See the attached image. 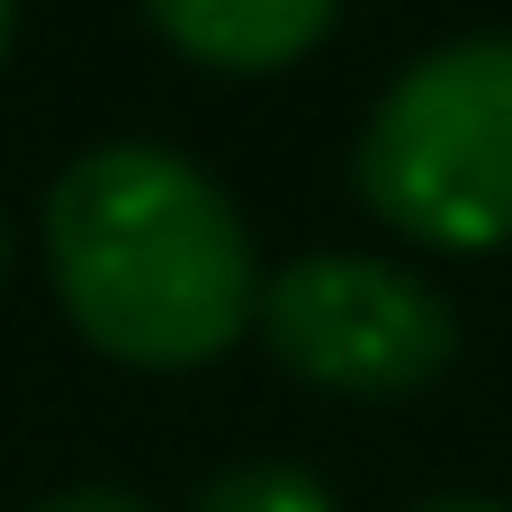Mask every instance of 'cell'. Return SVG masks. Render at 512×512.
<instances>
[{
    "instance_id": "obj_4",
    "label": "cell",
    "mask_w": 512,
    "mask_h": 512,
    "mask_svg": "<svg viewBox=\"0 0 512 512\" xmlns=\"http://www.w3.org/2000/svg\"><path fill=\"white\" fill-rule=\"evenodd\" d=\"M144 18L207 72H288L333 36L342 0H144Z\"/></svg>"
},
{
    "instance_id": "obj_2",
    "label": "cell",
    "mask_w": 512,
    "mask_h": 512,
    "mask_svg": "<svg viewBox=\"0 0 512 512\" xmlns=\"http://www.w3.org/2000/svg\"><path fill=\"white\" fill-rule=\"evenodd\" d=\"M351 189L423 252L512 243V36H459L396 72L369 108Z\"/></svg>"
},
{
    "instance_id": "obj_5",
    "label": "cell",
    "mask_w": 512,
    "mask_h": 512,
    "mask_svg": "<svg viewBox=\"0 0 512 512\" xmlns=\"http://www.w3.org/2000/svg\"><path fill=\"white\" fill-rule=\"evenodd\" d=\"M189 512H342V504L324 495V477H306L288 459H243V468L207 477Z\"/></svg>"
},
{
    "instance_id": "obj_7",
    "label": "cell",
    "mask_w": 512,
    "mask_h": 512,
    "mask_svg": "<svg viewBox=\"0 0 512 512\" xmlns=\"http://www.w3.org/2000/svg\"><path fill=\"white\" fill-rule=\"evenodd\" d=\"M414 512H504V504H486V495H441V504H414Z\"/></svg>"
},
{
    "instance_id": "obj_9",
    "label": "cell",
    "mask_w": 512,
    "mask_h": 512,
    "mask_svg": "<svg viewBox=\"0 0 512 512\" xmlns=\"http://www.w3.org/2000/svg\"><path fill=\"white\" fill-rule=\"evenodd\" d=\"M0 270H9V225H0Z\"/></svg>"
},
{
    "instance_id": "obj_1",
    "label": "cell",
    "mask_w": 512,
    "mask_h": 512,
    "mask_svg": "<svg viewBox=\"0 0 512 512\" xmlns=\"http://www.w3.org/2000/svg\"><path fill=\"white\" fill-rule=\"evenodd\" d=\"M45 270L72 333L126 369H207L261 324L234 198L171 144H90L45 189Z\"/></svg>"
},
{
    "instance_id": "obj_6",
    "label": "cell",
    "mask_w": 512,
    "mask_h": 512,
    "mask_svg": "<svg viewBox=\"0 0 512 512\" xmlns=\"http://www.w3.org/2000/svg\"><path fill=\"white\" fill-rule=\"evenodd\" d=\"M36 512H153V504L126 495V486H72V495H45Z\"/></svg>"
},
{
    "instance_id": "obj_8",
    "label": "cell",
    "mask_w": 512,
    "mask_h": 512,
    "mask_svg": "<svg viewBox=\"0 0 512 512\" xmlns=\"http://www.w3.org/2000/svg\"><path fill=\"white\" fill-rule=\"evenodd\" d=\"M9 27H18V0H0V54H9Z\"/></svg>"
},
{
    "instance_id": "obj_3",
    "label": "cell",
    "mask_w": 512,
    "mask_h": 512,
    "mask_svg": "<svg viewBox=\"0 0 512 512\" xmlns=\"http://www.w3.org/2000/svg\"><path fill=\"white\" fill-rule=\"evenodd\" d=\"M261 342L288 378L360 405L423 396L459 360V315L432 279L369 252H306L261 279Z\"/></svg>"
}]
</instances>
